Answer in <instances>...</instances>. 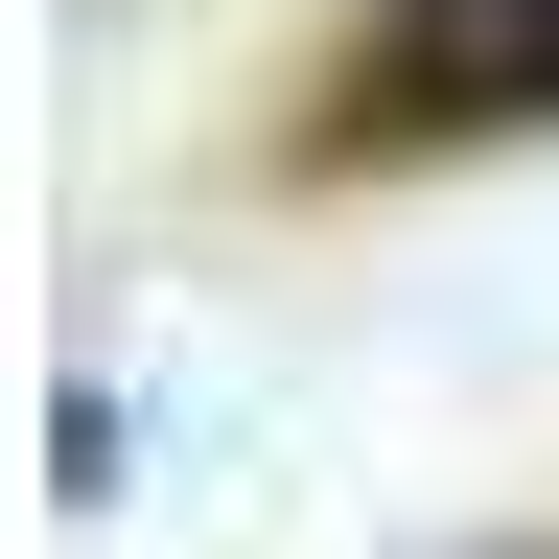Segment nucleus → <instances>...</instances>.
<instances>
[{"label":"nucleus","instance_id":"nucleus-1","mask_svg":"<svg viewBox=\"0 0 559 559\" xmlns=\"http://www.w3.org/2000/svg\"><path fill=\"white\" fill-rule=\"evenodd\" d=\"M536 117H559V0H373L326 164L349 140H536Z\"/></svg>","mask_w":559,"mask_h":559},{"label":"nucleus","instance_id":"nucleus-2","mask_svg":"<svg viewBox=\"0 0 559 559\" xmlns=\"http://www.w3.org/2000/svg\"><path fill=\"white\" fill-rule=\"evenodd\" d=\"M466 559H536V536H466Z\"/></svg>","mask_w":559,"mask_h":559}]
</instances>
